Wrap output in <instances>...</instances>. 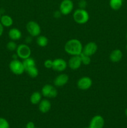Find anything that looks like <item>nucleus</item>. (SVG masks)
Segmentation results:
<instances>
[{"instance_id":"obj_1","label":"nucleus","mask_w":127,"mask_h":128,"mask_svg":"<svg viewBox=\"0 0 127 128\" xmlns=\"http://www.w3.org/2000/svg\"><path fill=\"white\" fill-rule=\"evenodd\" d=\"M64 50L70 56H79L82 53L83 45L78 39H70L65 44Z\"/></svg>"},{"instance_id":"obj_2","label":"nucleus","mask_w":127,"mask_h":128,"mask_svg":"<svg viewBox=\"0 0 127 128\" xmlns=\"http://www.w3.org/2000/svg\"><path fill=\"white\" fill-rule=\"evenodd\" d=\"M89 14L85 9L78 8L73 12V20L78 24H84L87 23L89 20Z\"/></svg>"},{"instance_id":"obj_3","label":"nucleus","mask_w":127,"mask_h":128,"mask_svg":"<svg viewBox=\"0 0 127 128\" xmlns=\"http://www.w3.org/2000/svg\"><path fill=\"white\" fill-rule=\"evenodd\" d=\"M9 68L10 71L15 75H21L25 71V68L22 61H21L17 59L12 60L9 62Z\"/></svg>"},{"instance_id":"obj_4","label":"nucleus","mask_w":127,"mask_h":128,"mask_svg":"<svg viewBox=\"0 0 127 128\" xmlns=\"http://www.w3.org/2000/svg\"><path fill=\"white\" fill-rule=\"evenodd\" d=\"M26 30L32 37H37L41 34V28L37 22L30 21L26 24Z\"/></svg>"},{"instance_id":"obj_5","label":"nucleus","mask_w":127,"mask_h":128,"mask_svg":"<svg viewBox=\"0 0 127 128\" xmlns=\"http://www.w3.org/2000/svg\"><path fill=\"white\" fill-rule=\"evenodd\" d=\"M16 51L17 57L22 60L31 57V50L26 44H21L18 45Z\"/></svg>"},{"instance_id":"obj_6","label":"nucleus","mask_w":127,"mask_h":128,"mask_svg":"<svg viewBox=\"0 0 127 128\" xmlns=\"http://www.w3.org/2000/svg\"><path fill=\"white\" fill-rule=\"evenodd\" d=\"M41 94L42 96L47 98H55L58 95V91L52 85L45 84L41 90Z\"/></svg>"},{"instance_id":"obj_7","label":"nucleus","mask_w":127,"mask_h":128,"mask_svg":"<svg viewBox=\"0 0 127 128\" xmlns=\"http://www.w3.org/2000/svg\"><path fill=\"white\" fill-rule=\"evenodd\" d=\"M73 3L72 0H62L60 4L59 11L62 15L67 16L72 12Z\"/></svg>"},{"instance_id":"obj_8","label":"nucleus","mask_w":127,"mask_h":128,"mask_svg":"<svg viewBox=\"0 0 127 128\" xmlns=\"http://www.w3.org/2000/svg\"><path fill=\"white\" fill-rule=\"evenodd\" d=\"M92 79L88 76H83L78 80L77 82V86L79 90L82 91L88 90L92 86Z\"/></svg>"},{"instance_id":"obj_9","label":"nucleus","mask_w":127,"mask_h":128,"mask_svg":"<svg viewBox=\"0 0 127 128\" xmlns=\"http://www.w3.org/2000/svg\"><path fill=\"white\" fill-rule=\"evenodd\" d=\"M97 50H98V46L96 42L91 41L87 43L83 46L82 53L91 57L97 52Z\"/></svg>"},{"instance_id":"obj_10","label":"nucleus","mask_w":127,"mask_h":128,"mask_svg":"<svg viewBox=\"0 0 127 128\" xmlns=\"http://www.w3.org/2000/svg\"><path fill=\"white\" fill-rule=\"evenodd\" d=\"M68 66L67 62L62 58H56L53 60L52 70L57 72H62L66 70Z\"/></svg>"},{"instance_id":"obj_11","label":"nucleus","mask_w":127,"mask_h":128,"mask_svg":"<svg viewBox=\"0 0 127 128\" xmlns=\"http://www.w3.org/2000/svg\"><path fill=\"white\" fill-rule=\"evenodd\" d=\"M105 125L104 118L100 115H95L90 120L89 128H103Z\"/></svg>"},{"instance_id":"obj_12","label":"nucleus","mask_w":127,"mask_h":128,"mask_svg":"<svg viewBox=\"0 0 127 128\" xmlns=\"http://www.w3.org/2000/svg\"><path fill=\"white\" fill-rule=\"evenodd\" d=\"M69 77L66 74H60L56 77L54 80V85L56 87H62L67 84Z\"/></svg>"},{"instance_id":"obj_13","label":"nucleus","mask_w":127,"mask_h":128,"mask_svg":"<svg viewBox=\"0 0 127 128\" xmlns=\"http://www.w3.org/2000/svg\"><path fill=\"white\" fill-rule=\"evenodd\" d=\"M68 67L72 70H77L81 66L82 61H81L80 56H72L68 61Z\"/></svg>"},{"instance_id":"obj_14","label":"nucleus","mask_w":127,"mask_h":128,"mask_svg":"<svg viewBox=\"0 0 127 128\" xmlns=\"http://www.w3.org/2000/svg\"><path fill=\"white\" fill-rule=\"evenodd\" d=\"M39 104V110L42 113H47L51 109V102L47 99H44L40 101Z\"/></svg>"},{"instance_id":"obj_15","label":"nucleus","mask_w":127,"mask_h":128,"mask_svg":"<svg viewBox=\"0 0 127 128\" xmlns=\"http://www.w3.org/2000/svg\"><path fill=\"white\" fill-rule=\"evenodd\" d=\"M123 58V53L122 51L118 49H115V50H113L112 52H110L109 56V58L110 61L113 62H118Z\"/></svg>"},{"instance_id":"obj_16","label":"nucleus","mask_w":127,"mask_h":128,"mask_svg":"<svg viewBox=\"0 0 127 128\" xmlns=\"http://www.w3.org/2000/svg\"><path fill=\"white\" fill-rule=\"evenodd\" d=\"M8 36L10 40L12 41H17L19 40L22 37V32L19 29L16 28H13L10 29L8 32Z\"/></svg>"},{"instance_id":"obj_17","label":"nucleus","mask_w":127,"mask_h":128,"mask_svg":"<svg viewBox=\"0 0 127 128\" xmlns=\"http://www.w3.org/2000/svg\"><path fill=\"white\" fill-rule=\"evenodd\" d=\"M0 22L2 24L4 27H10L13 24V20L9 15H2L0 18Z\"/></svg>"},{"instance_id":"obj_18","label":"nucleus","mask_w":127,"mask_h":128,"mask_svg":"<svg viewBox=\"0 0 127 128\" xmlns=\"http://www.w3.org/2000/svg\"><path fill=\"white\" fill-rule=\"evenodd\" d=\"M42 94L39 91H35L32 93L31 97H30V102L32 104L36 105L38 104L40 101L42 100Z\"/></svg>"},{"instance_id":"obj_19","label":"nucleus","mask_w":127,"mask_h":128,"mask_svg":"<svg viewBox=\"0 0 127 128\" xmlns=\"http://www.w3.org/2000/svg\"><path fill=\"white\" fill-rule=\"evenodd\" d=\"M123 0H110L109 5L110 7L115 11L119 10L123 5Z\"/></svg>"},{"instance_id":"obj_20","label":"nucleus","mask_w":127,"mask_h":128,"mask_svg":"<svg viewBox=\"0 0 127 128\" xmlns=\"http://www.w3.org/2000/svg\"><path fill=\"white\" fill-rule=\"evenodd\" d=\"M48 38L43 35H39L36 39V43L40 47H46L48 44Z\"/></svg>"},{"instance_id":"obj_21","label":"nucleus","mask_w":127,"mask_h":128,"mask_svg":"<svg viewBox=\"0 0 127 128\" xmlns=\"http://www.w3.org/2000/svg\"><path fill=\"white\" fill-rule=\"evenodd\" d=\"M25 71L27 72V74H28L30 77L32 78H37L39 75V70L36 66H32V67L26 69V70H25Z\"/></svg>"},{"instance_id":"obj_22","label":"nucleus","mask_w":127,"mask_h":128,"mask_svg":"<svg viewBox=\"0 0 127 128\" xmlns=\"http://www.w3.org/2000/svg\"><path fill=\"white\" fill-rule=\"evenodd\" d=\"M22 63H23L24 66L25 70L26 69L29 68L36 66V61H35V60L32 58L31 57L27 58L25 59V60H23Z\"/></svg>"},{"instance_id":"obj_23","label":"nucleus","mask_w":127,"mask_h":128,"mask_svg":"<svg viewBox=\"0 0 127 128\" xmlns=\"http://www.w3.org/2000/svg\"><path fill=\"white\" fill-rule=\"evenodd\" d=\"M80 58L81 61H82V64L83 65H85V66H87V65L90 64L91 62V59L90 57L88 56H87V55L84 54L82 53L80 55Z\"/></svg>"},{"instance_id":"obj_24","label":"nucleus","mask_w":127,"mask_h":128,"mask_svg":"<svg viewBox=\"0 0 127 128\" xmlns=\"http://www.w3.org/2000/svg\"><path fill=\"white\" fill-rule=\"evenodd\" d=\"M17 45L16 44V43L14 41H12L8 42L6 45V48H7V50L10 51H16V49H17Z\"/></svg>"},{"instance_id":"obj_25","label":"nucleus","mask_w":127,"mask_h":128,"mask_svg":"<svg viewBox=\"0 0 127 128\" xmlns=\"http://www.w3.org/2000/svg\"><path fill=\"white\" fill-rule=\"evenodd\" d=\"M9 122L4 118H0V128H9Z\"/></svg>"},{"instance_id":"obj_26","label":"nucleus","mask_w":127,"mask_h":128,"mask_svg":"<svg viewBox=\"0 0 127 128\" xmlns=\"http://www.w3.org/2000/svg\"><path fill=\"white\" fill-rule=\"evenodd\" d=\"M52 64H53V60H46L44 62V66L47 69H52Z\"/></svg>"},{"instance_id":"obj_27","label":"nucleus","mask_w":127,"mask_h":128,"mask_svg":"<svg viewBox=\"0 0 127 128\" xmlns=\"http://www.w3.org/2000/svg\"><path fill=\"white\" fill-rule=\"evenodd\" d=\"M78 6L80 9H85L87 6V2L85 0H80L78 2Z\"/></svg>"},{"instance_id":"obj_28","label":"nucleus","mask_w":127,"mask_h":128,"mask_svg":"<svg viewBox=\"0 0 127 128\" xmlns=\"http://www.w3.org/2000/svg\"><path fill=\"white\" fill-rule=\"evenodd\" d=\"M35 124L32 121H30V122H28L27 124H26V128H35Z\"/></svg>"},{"instance_id":"obj_29","label":"nucleus","mask_w":127,"mask_h":128,"mask_svg":"<svg viewBox=\"0 0 127 128\" xmlns=\"http://www.w3.org/2000/svg\"><path fill=\"white\" fill-rule=\"evenodd\" d=\"M62 15L61 12H60V11H56L54 12V16L56 18H59L61 17V16Z\"/></svg>"},{"instance_id":"obj_30","label":"nucleus","mask_w":127,"mask_h":128,"mask_svg":"<svg viewBox=\"0 0 127 128\" xmlns=\"http://www.w3.org/2000/svg\"><path fill=\"white\" fill-rule=\"evenodd\" d=\"M4 32V26H2V24L0 22V36H2V34H3Z\"/></svg>"},{"instance_id":"obj_31","label":"nucleus","mask_w":127,"mask_h":128,"mask_svg":"<svg viewBox=\"0 0 127 128\" xmlns=\"http://www.w3.org/2000/svg\"><path fill=\"white\" fill-rule=\"evenodd\" d=\"M125 113L126 116H127V108L125 110Z\"/></svg>"},{"instance_id":"obj_32","label":"nucleus","mask_w":127,"mask_h":128,"mask_svg":"<svg viewBox=\"0 0 127 128\" xmlns=\"http://www.w3.org/2000/svg\"><path fill=\"white\" fill-rule=\"evenodd\" d=\"M126 49H127V45H126Z\"/></svg>"},{"instance_id":"obj_33","label":"nucleus","mask_w":127,"mask_h":128,"mask_svg":"<svg viewBox=\"0 0 127 128\" xmlns=\"http://www.w3.org/2000/svg\"><path fill=\"white\" fill-rule=\"evenodd\" d=\"M1 12H0V18H1Z\"/></svg>"},{"instance_id":"obj_34","label":"nucleus","mask_w":127,"mask_h":128,"mask_svg":"<svg viewBox=\"0 0 127 128\" xmlns=\"http://www.w3.org/2000/svg\"><path fill=\"white\" fill-rule=\"evenodd\" d=\"M89 128V127H86V128Z\"/></svg>"},{"instance_id":"obj_35","label":"nucleus","mask_w":127,"mask_h":128,"mask_svg":"<svg viewBox=\"0 0 127 128\" xmlns=\"http://www.w3.org/2000/svg\"></svg>"},{"instance_id":"obj_36","label":"nucleus","mask_w":127,"mask_h":128,"mask_svg":"<svg viewBox=\"0 0 127 128\" xmlns=\"http://www.w3.org/2000/svg\"></svg>"}]
</instances>
